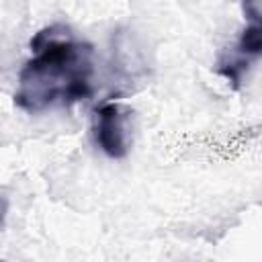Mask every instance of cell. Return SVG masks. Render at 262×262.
<instances>
[{
  "label": "cell",
  "mask_w": 262,
  "mask_h": 262,
  "mask_svg": "<svg viewBox=\"0 0 262 262\" xmlns=\"http://www.w3.org/2000/svg\"><path fill=\"white\" fill-rule=\"evenodd\" d=\"M33 57L18 72L14 104L27 113L72 106L92 96L94 47L47 27L31 39Z\"/></svg>",
  "instance_id": "1"
},
{
  "label": "cell",
  "mask_w": 262,
  "mask_h": 262,
  "mask_svg": "<svg viewBox=\"0 0 262 262\" xmlns=\"http://www.w3.org/2000/svg\"><path fill=\"white\" fill-rule=\"evenodd\" d=\"M131 113L127 106L115 100H106L94 108L92 133L102 154L113 160H121L129 154L131 145Z\"/></svg>",
  "instance_id": "2"
},
{
  "label": "cell",
  "mask_w": 262,
  "mask_h": 262,
  "mask_svg": "<svg viewBox=\"0 0 262 262\" xmlns=\"http://www.w3.org/2000/svg\"><path fill=\"white\" fill-rule=\"evenodd\" d=\"M235 55L246 59L250 63V59H256L262 55V31L254 25H248L242 33L239 39L235 43Z\"/></svg>",
  "instance_id": "3"
},
{
  "label": "cell",
  "mask_w": 262,
  "mask_h": 262,
  "mask_svg": "<svg viewBox=\"0 0 262 262\" xmlns=\"http://www.w3.org/2000/svg\"><path fill=\"white\" fill-rule=\"evenodd\" d=\"M242 12L250 25L262 31V0H242Z\"/></svg>",
  "instance_id": "4"
}]
</instances>
